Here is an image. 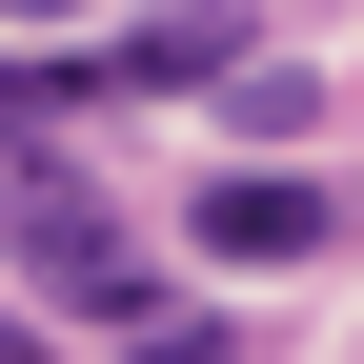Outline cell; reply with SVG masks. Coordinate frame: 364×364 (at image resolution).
<instances>
[{
  "label": "cell",
  "mask_w": 364,
  "mask_h": 364,
  "mask_svg": "<svg viewBox=\"0 0 364 364\" xmlns=\"http://www.w3.org/2000/svg\"><path fill=\"white\" fill-rule=\"evenodd\" d=\"M0 21H61V0H0Z\"/></svg>",
  "instance_id": "obj_6"
},
{
  "label": "cell",
  "mask_w": 364,
  "mask_h": 364,
  "mask_svg": "<svg viewBox=\"0 0 364 364\" xmlns=\"http://www.w3.org/2000/svg\"><path fill=\"white\" fill-rule=\"evenodd\" d=\"M324 182H304V162H223L203 182V203H182V243H203V263H324Z\"/></svg>",
  "instance_id": "obj_2"
},
{
  "label": "cell",
  "mask_w": 364,
  "mask_h": 364,
  "mask_svg": "<svg viewBox=\"0 0 364 364\" xmlns=\"http://www.w3.org/2000/svg\"><path fill=\"white\" fill-rule=\"evenodd\" d=\"M0 263H21L41 304H81V324H142V304H162V284H142V243H122L61 162H0Z\"/></svg>",
  "instance_id": "obj_1"
},
{
  "label": "cell",
  "mask_w": 364,
  "mask_h": 364,
  "mask_svg": "<svg viewBox=\"0 0 364 364\" xmlns=\"http://www.w3.org/2000/svg\"><path fill=\"white\" fill-rule=\"evenodd\" d=\"M0 364H41V324H0Z\"/></svg>",
  "instance_id": "obj_5"
},
{
  "label": "cell",
  "mask_w": 364,
  "mask_h": 364,
  "mask_svg": "<svg viewBox=\"0 0 364 364\" xmlns=\"http://www.w3.org/2000/svg\"><path fill=\"white\" fill-rule=\"evenodd\" d=\"M243 41H263V21H243V0H162V21H142V41H122V61H102V81H122V102H162V81H243Z\"/></svg>",
  "instance_id": "obj_3"
},
{
  "label": "cell",
  "mask_w": 364,
  "mask_h": 364,
  "mask_svg": "<svg viewBox=\"0 0 364 364\" xmlns=\"http://www.w3.org/2000/svg\"><path fill=\"white\" fill-rule=\"evenodd\" d=\"M142 364H243V344H223V324H142Z\"/></svg>",
  "instance_id": "obj_4"
}]
</instances>
